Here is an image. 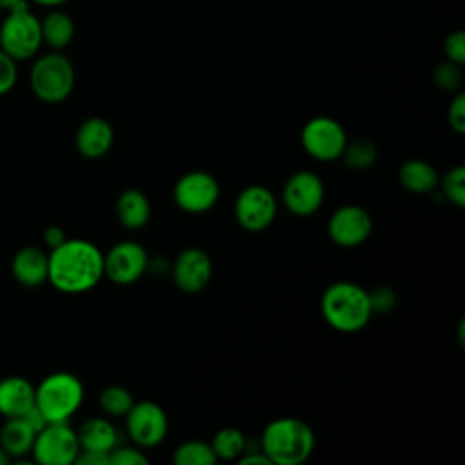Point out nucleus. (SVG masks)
I'll return each mask as SVG.
<instances>
[{
	"mask_svg": "<svg viewBox=\"0 0 465 465\" xmlns=\"http://www.w3.org/2000/svg\"><path fill=\"white\" fill-rule=\"evenodd\" d=\"M276 211L278 203L272 191L260 183L243 187L234 202V216L238 223L251 232L267 229L274 222Z\"/></svg>",
	"mask_w": 465,
	"mask_h": 465,
	"instance_id": "1a4fd4ad",
	"label": "nucleus"
},
{
	"mask_svg": "<svg viewBox=\"0 0 465 465\" xmlns=\"http://www.w3.org/2000/svg\"><path fill=\"white\" fill-rule=\"evenodd\" d=\"M240 465H272L269 461V458L263 452L258 450H251V452H243L240 458Z\"/></svg>",
	"mask_w": 465,
	"mask_h": 465,
	"instance_id": "4c0bfd02",
	"label": "nucleus"
},
{
	"mask_svg": "<svg viewBox=\"0 0 465 465\" xmlns=\"http://www.w3.org/2000/svg\"><path fill=\"white\" fill-rule=\"evenodd\" d=\"M24 4H27V0H0V9L7 13V11H11L18 5H24Z\"/></svg>",
	"mask_w": 465,
	"mask_h": 465,
	"instance_id": "58836bf2",
	"label": "nucleus"
},
{
	"mask_svg": "<svg viewBox=\"0 0 465 465\" xmlns=\"http://www.w3.org/2000/svg\"><path fill=\"white\" fill-rule=\"evenodd\" d=\"M7 463H11V458H9V454L0 447V465H7Z\"/></svg>",
	"mask_w": 465,
	"mask_h": 465,
	"instance_id": "a19ab883",
	"label": "nucleus"
},
{
	"mask_svg": "<svg viewBox=\"0 0 465 465\" xmlns=\"http://www.w3.org/2000/svg\"><path fill=\"white\" fill-rule=\"evenodd\" d=\"M67 238H65V232H64V229L62 227H58V225H51V227H47L45 231H44V243L49 247V249H54V247H58L62 242H65Z\"/></svg>",
	"mask_w": 465,
	"mask_h": 465,
	"instance_id": "c9c22d12",
	"label": "nucleus"
},
{
	"mask_svg": "<svg viewBox=\"0 0 465 465\" xmlns=\"http://www.w3.org/2000/svg\"><path fill=\"white\" fill-rule=\"evenodd\" d=\"M82 450L111 452L118 443L116 429L105 418H89L76 430Z\"/></svg>",
	"mask_w": 465,
	"mask_h": 465,
	"instance_id": "aec40b11",
	"label": "nucleus"
},
{
	"mask_svg": "<svg viewBox=\"0 0 465 465\" xmlns=\"http://www.w3.org/2000/svg\"><path fill=\"white\" fill-rule=\"evenodd\" d=\"M443 54L449 62L458 65L465 64V33L461 29L452 31L443 40Z\"/></svg>",
	"mask_w": 465,
	"mask_h": 465,
	"instance_id": "c756f323",
	"label": "nucleus"
},
{
	"mask_svg": "<svg viewBox=\"0 0 465 465\" xmlns=\"http://www.w3.org/2000/svg\"><path fill=\"white\" fill-rule=\"evenodd\" d=\"M116 214L124 227L140 229L149 222L151 203L140 189H125L116 200Z\"/></svg>",
	"mask_w": 465,
	"mask_h": 465,
	"instance_id": "412c9836",
	"label": "nucleus"
},
{
	"mask_svg": "<svg viewBox=\"0 0 465 465\" xmlns=\"http://www.w3.org/2000/svg\"><path fill=\"white\" fill-rule=\"evenodd\" d=\"M213 263L205 251L198 247L183 249L173 265V280L176 287L187 294L200 292L211 280Z\"/></svg>",
	"mask_w": 465,
	"mask_h": 465,
	"instance_id": "2eb2a0df",
	"label": "nucleus"
},
{
	"mask_svg": "<svg viewBox=\"0 0 465 465\" xmlns=\"http://www.w3.org/2000/svg\"><path fill=\"white\" fill-rule=\"evenodd\" d=\"M29 85L45 104L64 102L74 87V67L65 54L51 51L38 56L29 71Z\"/></svg>",
	"mask_w": 465,
	"mask_h": 465,
	"instance_id": "39448f33",
	"label": "nucleus"
},
{
	"mask_svg": "<svg viewBox=\"0 0 465 465\" xmlns=\"http://www.w3.org/2000/svg\"><path fill=\"white\" fill-rule=\"evenodd\" d=\"M245 445H247V441H245L243 432L234 427L220 429L211 441V447H213L216 458H222V460L240 458L245 452Z\"/></svg>",
	"mask_w": 465,
	"mask_h": 465,
	"instance_id": "b1692460",
	"label": "nucleus"
},
{
	"mask_svg": "<svg viewBox=\"0 0 465 465\" xmlns=\"http://www.w3.org/2000/svg\"><path fill=\"white\" fill-rule=\"evenodd\" d=\"M42 42L53 51L65 49L74 38V22L62 9H51L42 20Z\"/></svg>",
	"mask_w": 465,
	"mask_h": 465,
	"instance_id": "4be33fe9",
	"label": "nucleus"
},
{
	"mask_svg": "<svg viewBox=\"0 0 465 465\" xmlns=\"http://www.w3.org/2000/svg\"><path fill=\"white\" fill-rule=\"evenodd\" d=\"M18 80L16 60L0 49V96L7 94Z\"/></svg>",
	"mask_w": 465,
	"mask_h": 465,
	"instance_id": "2f4dec72",
	"label": "nucleus"
},
{
	"mask_svg": "<svg viewBox=\"0 0 465 465\" xmlns=\"http://www.w3.org/2000/svg\"><path fill=\"white\" fill-rule=\"evenodd\" d=\"M114 140L113 125L102 116H91L84 120L76 131L74 143L82 156L100 158L104 156Z\"/></svg>",
	"mask_w": 465,
	"mask_h": 465,
	"instance_id": "dca6fc26",
	"label": "nucleus"
},
{
	"mask_svg": "<svg viewBox=\"0 0 465 465\" xmlns=\"http://www.w3.org/2000/svg\"><path fill=\"white\" fill-rule=\"evenodd\" d=\"M369 302H371L372 312H389L396 305V294L391 287L380 285L369 292Z\"/></svg>",
	"mask_w": 465,
	"mask_h": 465,
	"instance_id": "473e14b6",
	"label": "nucleus"
},
{
	"mask_svg": "<svg viewBox=\"0 0 465 465\" xmlns=\"http://www.w3.org/2000/svg\"><path fill=\"white\" fill-rule=\"evenodd\" d=\"M147 267V251L134 240L118 242L104 254V276L120 285L136 282Z\"/></svg>",
	"mask_w": 465,
	"mask_h": 465,
	"instance_id": "9b49d317",
	"label": "nucleus"
},
{
	"mask_svg": "<svg viewBox=\"0 0 465 465\" xmlns=\"http://www.w3.org/2000/svg\"><path fill=\"white\" fill-rule=\"evenodd\" d=\"M372 231L371 214L360 205L338 207L327 223L329 238L340 247H356L363 243Z\"/></svg>",
	"mask_w": 465,
	"mask_h": 465,
	"instance_id": "4468645a",
	"label": "nucleus"
},
{
	"mask_svg": "<svg viewBox=\"0 0 465 465\" xmlns=\"http://www.w3.org/2000/svg\"><path fill=\"white\" fill-rule=\"evenodd\" d=\"M345 143V129L334 118L314 116L302 129V145L305 153L320 162L340 158Z\"/></svg>",
	"mask_w": 465,
	"mask_h": 465,
	"instance_id": "6e6552de",
	"label": "nucleus"
},
{
	"mask_svg": "<svg viewBox=\"0 0 465 465\" xmlns=\"http://www.w3.org/2000/svg\"><path fill=\"white\" fill-rule=\"evenodd\" d=\"M36 430L25 421V418H5L4 425L0 427V447L9 454L13 460H22L24 456L31 454L35 443Z\"/></svg>",
	"mask_w": 465,
	"mask_h": 465,
	"instance_id": "6ab92c4d",
	"label": "nucleus"
},
{
	"mask_svg": "<svg viewBox=\"0 0 465 465\" xmlns=\"http://www.w3.org/2000/svg\"><path fill=\"white\" fill-rule=\"evenodd\" d=\"M173 196L182 211L200 214L213 209L218 202L220 183L205 171H189L174 183Z\"/></svg>",
	"mask_w": 465,
	"mask_h": 465,
	"instance_id": "9d476101",
	"label": "nucleus"
},
{
	"mask_svg": "<svg viewBox=\"0 0 465 465\" xmlns=\"http://www.w3.org/2000/svg\"><path fill=\"white\" fill-rule=\"evenodd\" d=\"M11 272L18 283L38 287L47 282V254L35 245H25L15 252Z\"/></svg>",
	"mask_w": 465,
	"mask_h": 465,
	"instance_id": "a211bd4d",
	"label": "nucleus"
},
{
	"mask_svg": "<svg viewBox=\"0 0 465 465\" xmlns=\"http://www.w3.org/2000/svg\"><path fill=\"white\" fill-rule=\"evenodd\" d=\"M22 418H25V421L38 432L40 429H44L45 425H47V420H45V416L42 414V411L36 407V405H33Z\"/></svg>",
	"mask_w": 465,
	"mask_h": 465,
	"instance_id": "e433bc0d",
	"label": "nucleus"
},
{
	"mask_svg": "<svg viewBox=\"0 0 465 465\" xmlns=\"http://www.w3.org/2000/svg\"><path fill=\"white\" fill-rule=\"evenodd\" d=\"M323 182L312 171H298L291 174L282 191L283 205L296 216H309L316 213L323 202Z\"/></svg>",
	"mask_w": 465,
	"mask_h": 465,
	"instance_id": "ddd939ff",
	"label": "nucleus"
},
{
	"mask_svg": "<svg viewBox=\"0 0 465 465\" xmlns=\"http://www.w3.org/2000/svg\"><path fill=\"white\" fill-rule=\"evenodd\" d=\"M400 182L401 185L414 193V194H425L430 193L436 185H438V173L436 169L420 158H412L407 160L401 167H400Z\"/></svg>",
	"mask_w": 465,
	"mask_h": 465,
	"instance_id": "5701e85b",
	"label": "nucleus"
},
{
	"mask_svg": "<svg viewBox=\"0 0 465 465\" xmlns=\"http://www.w3.org/2000/svg\"><path fill=\"white\" fill-rule=\"evenodd\" d=\"M29 2H35V4L44 5V7H60V5L67 4L69 0H29Z\"/></svg>",
	"mask_w": 465,
	"mask_h": 465,
	"instance_id": "ea45409f",
	"label": "nucleus"
},
{
	"mask_svg": "<svg viewBox=\"0 0 465 465\" xmlns=\"http://www.w3.org/2000/svg\"><path fill=\"white\" fill-rule=\"evenodd\" d=\"M40 18L31 11L29 4L7 11L0 24V49L16 62L36 56L42 47Z\"/></svg>",
	"mask_w": 465,
	"mask_h": 465,
	"instance_id": "423d86ee",
	"label": "nucleus"
},
{
	"mask_svg": "<svg viewBox=\"0 0 465 465\" xmlns=\"http://www.w3.org/2000/svg\"><path fill=\"white\" fill-rule=\"evenodd\" d=\"M216 460L218 458L211 443L200 440L183 441L173 454V461L176 465H213Z\"/></svg>",
	"mask_w": 465,
	"mask_h": 465,
	"instance_id": "393cba45",
	"label": "nucleus"
},
{
	"mask_svg": "<svg viewBox=\"0 0 465 465\" xmlns=\"http://www.w3.org/2000/svg\"><path fill=\"white\" fill-rule=\"evenodd\" d=\"M80 452L76 430L67 421L47 423L35 436L33 460L40 465H71Z\"/></svg>",
	"mask_w": 465,
	"mask_h": 465,
	"instance_id": "0eeeda50",
	"label": "nucleus"
},
{
	"mask_svg": "<svg viewBox=\"0 0 465 465\" xmlns=\"http://www.w3.org/2000/svg\"><path fill=\"white\" fill-rule=\"evenodd\" d=\"M84 401V385L71 372L58 371L47 374L35 387V405L42 411L47 423L69 421Z\"/></svg>",
	"mask_w": 465,
	"mask_h": 465,
	"instance_id": "20e7f679",
	"label": "nucleus"
},
{
	"mask_svg": "<svg viewBox=\"0 0 465 465\" xmlns=\"http://www.w3.org/2000/svg\"><path fill=\"white\" fill-rule=\"evenodd\" d=\"M314 449V432L300 418H276L262 434V452L274 465H300Z\"/></svg>",
	"mask_w": 465,
	"mask_h": 465,
	"instance_id": "f03ea898",
	"label": "nucleus"
},
{
	"mask_svg": "<svg viewBox=\"0 0 465 465\" xmlns=\"http://www.w3.org/2000/svg\"><path fill=\"white\" fill-rule=\"evenodd\" d=\"M147 456L138 447H114L109 452V465H147Z\"/></svg>",
	"mask_w": 465,
	"mask_h": 465,
	"instance_id": "7c9ffc66",
	"label": "nucleus"
},
{
	"mask_svg": "<svg viewBox=\"0 0 465 465\" xmlns=\"http://www.w3.org/2000/svg\"><path fill=\"white\" fill-rule=\"evenodd\" d=\"M100 407L109 416H125L133 407L134 400L131 392L122 385H109L100 392Z\"/></svg>",
	"mask_w": 465,
	"mask_h": 465,
	"instance_id": "bb28decb",
	"label": "nucleus"
},
{
	"mask_svg": "<svg viewBox=\"0 0 465 465\" xmlns=\"http://www.w3.org/2000/svg\"><path fill=\"white\" fill-rule=\"evenodd\" d=\"M35 405V385L24 376L0 380V414L4 418L24 416Z\"/></svg>",
	"mask_w": 465,
	"mask_h": 465,
	"instance_id": "f3484780",
	"label": "nucleus"
},
{
	"mask_svg": "<svg viewBox=\"0 0 465 465\" xmlns=\"http://www.w3.org/2000/svg\"><path fill=\"white\" fill-rule=\"evenodd\" d=\"M378 147L372 140L358 138L345 143V149L341 153L343 162L352 169H365L376 162Z\"/></svg>",
	"mask_w": 465,
	"mask_h": 465,
	"instance_id": "a878e982",
	"label": "nucleus"
},
{
	"mask_svg": "<svg viewBox=\"0 0 465 465\" xmlns=\"http://www.w3.org/2000/svg\"><path fill=\"white\" fill-rule=\"evenodd\" d=\"M434 84L443 89V91H458L461 85V71L460 65L454 62H441L436 65L434 73H432Z\"/></svg>",
	"mask_w": 465,
	"mask_h": 465,
	"instance_id": "c85d7f7f",
	"label": "nucleus"
},
{
	"mask_svg": "<svg viewBox=\"0 0 465 465\" xmlns=\"http://www.w3.org/2000/svg\"><path fill=\"white\" fill-rule=\"evenodd\" d=\"M74 463H78V465H109V452H96V450H82L80 449Z\"/></svg>",
	"mask_w": 465,
	"mask_h": 465,
	"instance_id": "f704fd0d",
	"label": "nucleus"
},
{
	"mask_svg": "<svg viewBox=\"0 0 465 465\" xmlns=\"http://www.w3.org/2000/svg\"><path fill=\"white\" fill-rule=\"evenodd\" d=\"M441 191L445 194L447 200H450L456 207H463L465 205V169L461 165L452 167L443 182H441Z\"/></svg>",
	"mask_w": 465,
	"mask_h": 465,
	"instance_id": "cd10ccee",
	"label": "nucleus"
},
{
	"mask_svg": "<svg viewBox=\"0 0 465 465\" xmlns=\"http://www.w3.org/2000/svg\"><path fill=\"white\" fill-rule=\"evenodd\" d=\"M125 425L131 440L138 447H154L167 434V416L154 401H134L125 414Z\"/></svg>",
	"mask_w": 465,
	"mask_h": 465,
	"instance_id": "f8f14e48",
	"label": "nucleus"
},
{
	"mask_svg": "<svg viewBox=\"0 0 465 465\" xmlns=\"http://www.w3.org/2000/svg\"><path fill=\"white\" fill-rule=\"evenodd\" d=\"M449 124L450 127L458 133V134H463L465 131V94L463 93H458L450 105H449Z\"/></svg>",
	"mask_w": 465,
	"mask_h": 465,
	"instance_id": "72a5a7b5",
	"label": "nucleus"
},
{
	"mask_svg": "<svg viewBox=\"0 0 465 465\" xmlns=\"http://www.w3.org/2000/svg\"><path fill=\"white\" fill-rule=\"evenodd\" d=\"M104 276L102 251L82 238L62 242L47 254V280L65 294L91 291Z\"/></svg>",
	"mask_w": 465,
	"mask_h": 465,
	"instance_id": "f257e3e1",
	"label": "nucleus"
},
{
	"mask_svg": "<svg viewBox=\"0 0 465 465\" xmlns=\"http://www.w3.org/2000/svg\"><path fill=\"white\" fill-rule=\"evenodd\" d=\"M325 322L340 332H356L363 329L372 314L369 292L352 282L331 283L320 300Z\"/></svg>",
	"mask_w": 465,
	"mask_h": 465,
	"instance_id": "7ed1b4c3",
	"label": "nucleus"
}]
</instances>
